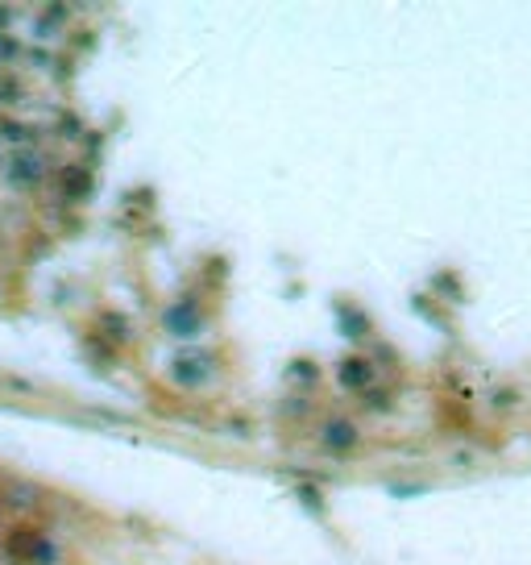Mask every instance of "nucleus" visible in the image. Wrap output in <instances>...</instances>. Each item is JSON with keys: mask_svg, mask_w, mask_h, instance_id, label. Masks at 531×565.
<instances>
[{"mask_svg": "<svg viewBox=\"0 0 531 565\" xmlns=\"http://www.w3.org/2000/svg\"><path fill=\"white\" fill-rule=\"evenodd\" d=\"M167 328L170 333H195L199 320H195L191 304H174V308H167Z\"/></svg>", "mask_w": 531, "mask_h": 565, "instance_id": "nucleus-1", "label": "nucleus"}, {"mask_svg": "<svg viewBox=\"0 0 531 565\" xmlns=\"http://www.w3.org/2000/svg\"><path fill=\"white\" fill-rule=\"evenodd\" d=\"M38 175H42V158H33L29 150H21L17 154V167H13V179L21 183V179H38Z\"/></svg>", "mask_w": 531, "mask_h": 565, "instance_id": "nucleus-2", "label": "nucleus"}, {"mask_svg": "<svg viewBox=\"0 0 531 565\" xmlns=\"http://www.w3.org/2000/svg\"><path fill=\"white\" fill-rule=\"evenodd\" d=\"M324 441L328 445H349L353 441V428H345V424H328V428H324Z\"/></svg>", "mask_w": 531, "mask_h": 565, "instance_id": "nucleus-3", "label": "nucleus"}]
</instances>
